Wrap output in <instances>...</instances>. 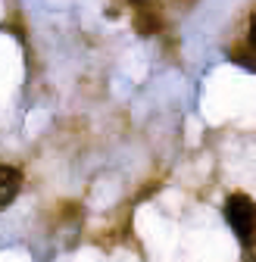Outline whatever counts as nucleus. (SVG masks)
Returning <instances> with one entry per match:
<instances>
[{
	"mask_svg": "<svg viewBox=\"0 0 256 262\" xmlns=\"http://www.w3.org/2000/svg\"><path fill=\"white\" fill-rule=\"evenodd\" d=\"M247 44L256 50V13L250 16V22H247Z\"/></svg>",
	"mask_w": 256,
	"mask_h": 262,
	"instance_id": "3",
	"label": "nucleus"
},
{
	"mask_svg": "<svg viewBox=\"0 0 256 262\" xmlns=\"http://www.w3.org/2000/svg\"><path fill=\"white\" fill-rule=\"evenodd\" d=\"M250 262H256V256H253V259H250Z\"/></svg>",
	"mask_w": 256,
	"mask_h": 262,
	"instance_id": "4",
	"label": "nucleus"
},
{
	"mask_svg": "<svg viewBox=\"0 0 256 262\" xmlns=\"http://www.w3.org/2000/svg\"><path fill=\"white\" fill-rule=\"evenodd\" d=\"M22 190V172L13 166H0V209H7Z\"/></svg>",
	"mask_w": 256,
	"mask_h": 262,
	"instance_id": "2",
	"label": "nucleus"
},
{
	"mask_svg": "<svg viewBox=\"0 0 256 262\" xmlns=\"http://www.w3.org/2000/svg\"><path fill=\"white\" fill-rule=\"evenodd\" d=\"M222 212H225V222L234 231V237L241 241V247H253L256 244V203L247 193H231Z\"/></svg>",
	"mask_w": 256,
	"mask_h": 262,
	"instance_id": "1",
	"label": "nucleus"
}]
</instances>
